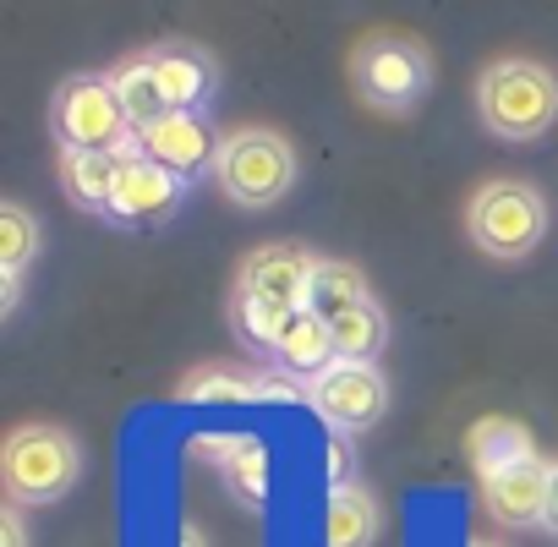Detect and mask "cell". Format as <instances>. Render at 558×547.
Returning <instances> with one entry per match:
<instances>
[{"mask_svg": "<svg viewBox=\"0 0 558 547\" xmlns=\"http://www.w3.org/2000/svg\"><path fill=\"white\" fill-rule=\"evenodd\" d=\"M427 83H433V61L411 39H389L384 34V39H367L356 50V88L378 110H411L427 94Z\"/></svg>", "mask_w": 558, "mask_h": 547, "instance_id": "cell-6", "label": "cell"}, {"mask_svg": "<svg viewBox=\"0 0 558 547\" xmlns=\"http://www.w3.org/2000/svg\"><path fill=\"white\" fill-rule=\"evenodd\" d=\"M56 132H61L66 148H83V154H116L121 165L143 159L137 126L126 121L110 77H72V83H61V94H56Z\"/></svg>", "mask_w": 558, "mask_h": 547, "instance_id": "cell-2", "label": "cell"}, {"mask_svg": "<svg viewBox=\"0 0 558 547\" xmlns=\"http://www.w3.org/2000/svg\"><path fill=\"white\" fill-rule=\"evenodd\" d=\"M137 143H143V159H154L159 170H170L181 181L219 165V143H214L208 121L203 116H186V110H165L154 126L137 132Z\"/></svg>", "mask_w": 558, "mask_h": 547, "instance_id": "cell-8", "label": "cell"}, {"mask_svg": "<svg viewBox=\"0 0 558 547\" xmlns=\"http://www.w3.org/2000/svg\"><path fill=\"white\" fill-rule=\"evenodd\" d=\"M378 536V503L362 487H335L329 514H324V542L329 547H367Z\"/></svg>", "mask_w": 558, "mask_h": 547, "instance_id": "cell-18", "label": "cell"}, {"mask_svg": "<svg viewBox=\"0 0 558 547\" xmlns=\"http://www.w3.org/2000/svg\"><path fill=\"white\" fill-rule=\"evenodd\" d=\"M471 460H476L482 482H498L520 465H536V449L514 422H476L471 427Z\"/></svg>", "mask_w": 558, "mask_h": 547, "instance_id": "cell-16", "label": "cell"}, {"mask_svg": "<svg viewBox=\"0 0 558 547\" xmlns=\"http://www.w3.org/2000/svg\"><path fill=\"white\" fill-rule=\"evenodd\" d=\"M482 498H487V509L498 514V520H509V525H525V520H542L547 509H553V471L536 460V465H520V471H509V476H498V482H482Z\"/></svg>", "mask_w": 558, "mask_h": 547, "instance_id": "cell-13", "label": "cell"}, {"mask_svg": "<svg viewBox=\"0 0 558 547\" xmlns=\"http://www.w3.org/2000/svg\"><path fill=\"white\" fill-rule=\"evenodd\" d=\"M148 66L159 77L165 110H186V116L203 110V99L214 88V66H208L203 50H192V45H159V50H148Z\"/></svg>", "mask_w": 558, "mask_h": 547, "instance_id": "cell-12", "label": "cell"}, {"mask_svg": "<svg viewBox=\"0 0 558 547\" xmlns=\"http://www.w3.org/2000/svg\"><path fill=\"white\" fill-rule=\"evenodd\" d=\"M181 400L203 405V400H263V384H246V378H230V373H197L186 378Z\"/></svg>", "mask_w": 558, "mask_h": 547, "instance_id": "cell-23", "label": "cell"}, {"mask_svg": "<svg viewBox=\"0 0 558 547\" xmlns=\"http://www.w3.org/2000/svg\"><path fill=\"white\" fill-rule=\"evenodd\" d=\"M329 335H335V356L340 362H373L384 351V340H389V318L367 302V307L345 313L340 324H329Z\"/></svg>", "mask_w": 558, "mask_h": 547, "instance_id": "cell-20", "label": "cell"}, {"mask_svg": "<svg viewBox=\"0 0 558 547\" xmlns=\"http://www.w3.org/2000/svg\"><path fill=\"white\" fill-rule=\"evenodd\" d=\"M274 356L286 362L291 373H324V367H335L340 356H335V335H329V324L318 318V313H307V307H296L291 318H286V329H279V340H274Z\"/></svg>", "mask_w": 558, "mask_h": 547, "instance_id": "cell-14", "label": "cell"}, {"mask_svg": "<svg viewBox=\"0 0 558 547\" xmlns=\"http://www.w3.org/2000/svg\"><path fill=\"white\" fill-rule=\"evenodd\" d=\"M0 547H28V536H23V520H17V509H7V514H0Z\"/></svg>", "mask_w": 558, "mask_h": 547, "instance_id": "cell-24", "label": "cell"}, {"mask_svg": "<svg viewBox=\"0 0 558 547\" xmlns=\"http://www.w3.org/2000/svg\"><path fill=\"white\" fill-rule=\"evenodd\" d=\"M465 224H471V241L487 257H525L542 241V230H547V203L525 181H487L471 197Z\"/></svg>", "mask_w": 558, "mask_h": 547, "instance_id": "cell-5", "label": "cell"}, {"mask_svg": "<svg viewBox=\"0 0 558 547\" xmlns=\"http://www.w3.org/2000/svg\"><path fill=\"white\" fill-rule=\"evenodd\" d=\"M307 400L335 433H362L384 416L389 389H384V373L373 362H335L307 384Z\"/></svg>", "mask_w": 558, "mask_h": 547, "instance_id": "cell-7", "label": "cell"}, {"mask_svg": "<svg viewBox=\"0 0 558 547\" xmlns=\"http://www.w3.org/2000/svg\"><path fill=\"white\" fill-rule=\"evenodd\" d=\"M367 302H373V296H367L362 268L318 257V268H313V285H307V313H318L324 324H340L345 313H356V307H367Z\"/></svg>", "mask_w": 558, "mask_h": 547, "instance_id": "cell-15", "label": "cell"}, {"mask_svg": "<svg viewBox=\"0 0 558 547\" xmlns=\"http://www.w3.org/2000/svg\"><path fill=\"white\" fill-rule=\"evenodd\" d=\"M181 192H186L181 175L159 170L154 159H132V165H121V175H116L110 214L126 219V224H154V219H165V214L181 203Z\"/></svg>", "mask_w": 558, "mask_h": 547, "instance_id": "cell-10", "label": "cell"}, {"mask_svg": "<svg viewBox=\"0 0 558 547\" xmlns=\"http://www.w3.org/2000/svg\"><path fill=\"white\" fill-rule=\"evenodd\" d=\"M34 246H39L34 214L17 208V203H7V208H0V268H7V274H23V263L34 257Z\"/></svg>", "mask_w": 558, "mask_h": 547, "instance_id": "cell-21", "label": "cell"}, {"mask_svg": "<svg viewBox=\"0 0 558 547\" xmlns=\"http://www.w3.org/2000/svg\"><path fill=\"white\" fill-rule=\"evenodd\" d=\"M313 268H318V257H307L302 246H263V252H252V257H246L235 296H252V302H274V307L296 313V307L307 302Z\"/></svg>", "mask_w": 558, "mask_h": 547, "instance_id": "cell-9", "label": "cell"}, {"mask_svg": "<svg viewBox=\"0 0 558 547\" xmlns=\"http://www.w3.org/2000/svg\"><path fill=\"white\" fill-rule=\"evenodd\" d=\"M110 88H116V99H121V110H126V121H132L137 132L165 116V94H159V77H154L148 56L116 66V72H110Z\"/></svg>", "mask_w": 558, "mask_h": 547, "instance_id": "cell-19", "label": "cell"}, {"mask_svg": "<svg viewBox=\"0 0 558 547\" xmlns=\"http://www.w3.org/2000/svg\"><path fill=\"white\" fill-rule=\"evenodd\" d=\"M476 105H482L487 132H498L509 143H531L558 116V77L536 61H498L482 72Z\"/></svg>", "mask_w": 558, "mask_h": 547, "instance_id": "cell-1", "label": "cell"}, {"mask_svg": "<svg viewBox=\"0 0 558 547\" xmlns=\"http://www.w3.org/2000/svg\"><path fill=\"white\" fill-rule=\"evenodd\" d=\"M0 476L7 493L23 503H50L61 493H72V482L83 476V454L61 427H17L0 454Z\"/></svg>", "mask_w": 558, "mask_h": 547, "instance_id": "cell-4", "label": "cell"}, {"mask_svg": "<svg viewBox=\"0 0 558 547\" xmlns=\"http://www.w3.org/2000/svg\"><path fill=\"white\" fill-rule=\"evenodd\" d=\"M286 307H274V302H252V296H235V329L252 340V345H268L279 340V329H286Z\"/></svg>", "mask_w": 558, "mask_h": 547, "instance_id": "cell-22", "label": "cell"}, {"mask_svg": "<svg viewBox=\"0 0 558 547\" xmlns=\"http://www.w3.org/2000/svg\"><path fill=\"white\" fill-rule=\"evenodd\" d=\"M116 175H121V159H116V154L61 148V181H66V192H72L77 208H110V197H116Z\"/></svg>", "mask_w": 558, "mask_h": 547, "instance_id": "cell-17", "label": "cell"}, {"mask_svg": "<svg viewBox=\"0 0 558 547\" xmlns=\"http://www.w3.org/2000/svg\"><path fill=\"white\" fill-rule=\"evenodd\" d=\"M203 454L219 460V476L225 487L246 503V509H268V493H274V454L263 438H246V433H230V438H208Z\"/></svg>", "mask_w": 558, "mask_h": 547, "instance_id": "cell-11", "label": "cell"}, {"mask_svg": "<svg viewBox=\"0 0 558 547\" xmlns=\"http://www.w3.org/2000/svg\"><path fill=\"white\" fill-rule=\"evenodd\" d=\"M471 547H493V542H471Z\"/></svg>", "mask_w": 558, "mask_h": 547, "instance_id": "cell-25", "label": "cell"}, {"mask_svg": "<svg viewBox=\"0 0 558 547\" xmlns=\"http://www.w3.org/2000/svg\"><path fill=\"white\" fill-rule=\"evenodd\" d=\"M225 197H235L241 208H268L291 192L296 181V154L286 137H274V132H235L219 143V165H214Z\"/></svg>", "mask_w": 558, "mask_h": 547, "instance_id": "cell-3", "label": "cell"}]
</instances>
